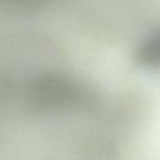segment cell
Masks as SVG:
<instances>
[{"label":"cell","instance_id":"obj_1","mask_svg":"<svg viewBox=\"0 0 160 160\" xmlns=\"http://www.w3.org/2000/svg\"><path fill=\"white\" fill-rule=\"evenodd\" d=\"M32 101L42 108H68L81 101L80 89L70 81L58 78L38 80L32 89Z\"/></svg>","mask_w":160,"mask_h":160},{"label":"cell","instance_id":"obj_2","mask_svg":"<svg viewBox=\"0 0 160 160\" xmlns=\"http://www.w3.org/2000/svg\"><path fill=\"white\" fill-rule=\"evenodd\" d=\"M134 59L139 66L149 70H160V28L141 41Z\"/></svg>","mask_w":160,"mask_h":160}]
</instances>
